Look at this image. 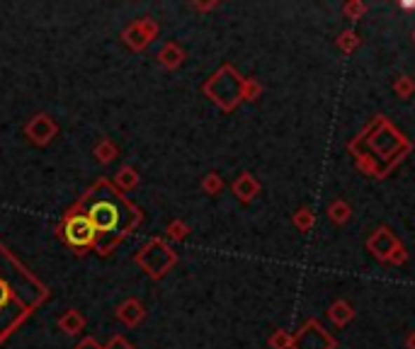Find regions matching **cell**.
I'll return each mask as SVG.
<instances>
[{"label": "cell", "mask_w": 415, "mask_h": 349, "mask_svg": "<svg viewBox=\"0 0 415 349\" xmlns=\"http://www.w3.org/2000/svg\"><path fill=\"white\" fill-rule=\"evenodd\" d=\"M81 209L90 219V224L97 231V255H109L136 226L141 224V209L131 204L127 194H122L114 182L97 179L81 199Z\"/></svg>", "instance_id": "6da1fadb"}, {"label": "cell", "mask_w": 415, "mask_h": 349, "mask_svg": "<svg viewBox=\"0 0 415 349\" xmlns=\"http://www.w3.org/2000/svg\"><path fill=\"white\" fill-rule=\"evenodd\" d=\"M49 291L8 247L0 245V345L13 335Z\"/></svg>", "instance_id": "7a4b0ae2"}, {"label": "cell", "mask_w": 415, "mask_h": 349, "mask_svg": "<svg viewBox=\"0 0 415 349\" xmlns=\"http://www.w3.org/2000/svg\"><path fill=\"white\" fill-rule=\"evenodd\" d=\"M56 233H59V238L71 247V250H76V255H88V252L97 250V240H100L97 231L78 202L64 214Z\"/></svg>", "instance_id": "3957f363"}, {"label": "cell", "mask_w": 415, "mask_h": 349, "mask_svg": "<svg viewBox=\"0 0 415 349\" xmlns=\"http://www.w3.org/2000/svg\"><path fill=\"white\" fill-rule=\"evenodd\" d=\"M243 85L245 78H240L236 73L233 66H222L207 83H204V93L212 102H217L224 112L238 107V102L243 100Z\"/></svg>", "instance_id": "277c9868"}, {"label": "cell", "mask_w": 415, "mask_h": 349, "mask_svg": "<svg viewBox=\"0 0 415 349\" xmlns=\"http://www.w3.org/2000/svg\"><path fill=\"white\" fill-rule=\"evenodd\" d=\"M177 262V255L163 238L149 240L139 252H136V264L149 274L151 279H163Z\"/></svg>", "instance_id": "5b68a950"}, {"label": "cell", "mask_w": 415, "mask_h": 349, "mask_svg": "<svg viewBox=\"0 0 415 349\" xmlns=\"http://www.w3.org/2000/svg\"><path fill=\"white\" fill-rule=\"evenodd\" d=\"M292 349H335V340L325 332L318 320H306V325L294 335Z\"/></svg>", "instance_id": "8992f818"}, {"label": "cell", "mask_w": 415, "mask_h": 349, "mask_svg": "<svg viewBox=\"0 0 415 349\" xmlns=\"http://www.w3.org/2000/svg\"><path fill=\"white\" fill-rule=\"evenodd\" d=\"M156 34H158V25H156L151 18H141V20H136V22H131L129 27L122 32V39L129 49L144 51L146 46L156 39Z\"/></svg>", "instance_id": "52a82bcc"}, {"label": "cell", "mask_w": 415, "mask_h": 349, "mask_svg": "<svg viewBox=\"0 0 415 349\" xmlns=\"http://www.w3.org/2000/svg\"><path fill=\"white\" fill-rule=\"evenodd\" d=\"M56 134H59V124H56L46 112L34 114L32 119L25 124V136H27L29 144H34V146H49L51 141L56 139Z\"/></svg>", "instance_id": "ba28073f"}, {"label": "cell", "mask_w": 415, "mask_h": 349, "mask_svg": "<svg viewBox=\"0 0 415 349\" xmlns=\"http://www.w3.org/2000/svg\"><path fill=\"white\" fill-rule=\"evenodd\" d=\"M398 245H401V240H398L396 233L388 228V226H379V228L369 235V240H367V250H369L372 255L381 262L391 260L393 250H396Z\"/></svg>", "instance_id": "9c48e42d"}, {"label": "cell", "mask_w": 415, "mask_h": 349, "mask_svg": "<svg viewBox=\"0 0 415 349\" xmlns=\"http://www.w3.org/2000/svg\"><path fill=\"white\" fill-rule=\"evenodd\" d=\"M117 318L124 322L127 327H136L141 320L146 318V308L139 299H127L117 306Z\"/></svg>", "instance_id": "30bf717a"}, {"label": "cell", "mask_w": 415, "mask_h": 349, "mask_svg": "<svg viewBox=\"0 0 415 349\" xmlns=\"http://www.w3.org/2000/svg\"><path fill=\"white\" fill-rule=\"evenodd\" d=\"M231 189H233V194L240 199V202L250 204L257 197V194H260V182H257V179L250 172H243L233 184H231Z\"/></svg>", "instance_id": "8fae6325"}, {"label": "cell", "mask_w": 415, "mask_h": 349, "mask_svg": "<svg viewBox=\"0 0 415 349\" xmlns=\"http://www.w3.org/2000/svg\"><path fill=\"white\" fill-rule=\"evenodd\" d=\"M158 61L163 68L175 71V68L182 66V61H185V51H182L180 44H175V41H168V44H163V49L158 51Z\"/></svg>", "instance_id": "7c38bea8"}, {"label": "cell", "mask_w": 415, "mask_h": 349, "mask_svg": "<svg viewBox=\"0 0 415 349\" xmlns=\"http://www.w3.org/2000/svg\"><path fill=\"white\" fill-rule=\"evenodd\" d=\"M56 322H59L61 332H66V335H78V332L86 327V315H83L81 310H76V308H68Z\"/></svg>", "instance_id": "4fadbf2b"}, {"label": "cell", "mask_w": 415, "mask_h": 349, "mask_svg": "<svg viewBox=\"0 0 415 349\" xmlns=\"http://www.w3.org/2000/svg\"><path fill=\"white\" fill-rule=\"evenodd\" d=\"M93 156H95V160L100 165H107V163H112L114 158L119 156V148L114 146V141H109L107 136L104 139H100L95 146H93Z\"/></svg>", "instance_id": "5bb4252c"}, {"label": "cell", "mask_w": 415, "mask_h": 349, "mask_svg": "<svg viewBox=\"0 0 415 349\" xmlns=\"http://www.w3.org/2000/svg\"><path fill=\"white\" fill-rule=\"evenodd\" d=\"M328 318L338 327H343L355 318V310H352V306L348 303V301H335V303H330V308H328Z\"/></svg>", "instance_id": "9a60e30c"}, {"label": "cell", "mask_w": 415, "mask_h": 349, "mask_svg": "<svg viewBox=\"0 0 415 349\" xmlns=\"http://www.w3.org/2000/svg\"><path fill=\"white\" fill-rule=\"evenodd\" d=\"M136 184H139V174H136V170L131 165L119 167V172L114 174V187H117L122 194H127V192H131V189H136Z\"/></svg>", "instance_id": "2e32d148"}, {"label": "cell", "mask_w": 415, "mask_h": 349, "mask_svg": "<svg viewBox=\"0 0 415 349\" xmlns=\"http://www.w3.org/2000/svg\"><path fill=\"white\" fill-rule=\"evenodd\" d=\"M328 216H330V221H333V224L343 226V224H348V221H350L352 211H350L348 202H343V199H335V202H330V206H328Z\"/></svg>", "instance_id": "e0dca14e"}, {"label": "cell", "mask_w": 415, "mask_h": 349, "mask_svg": "<svg viewBox=\"0 0 415 349\" xmlns=\"http://www.w3.org/2000/svg\"><path fill=\"white\" fill-rule=\"evenodd\" d=\"M335 44H338V49H343L345 54H352V51L360 46V36H357V32L348 29V32H343L338 39H335Z\"/></svg>", "instance_id": "ac0fdd59"}, {"label": "cell", "mask_w": 415, "mask_h": 349, "mask_svg": "<svg viewBox=\"0 0 415 349\" xmlns=\"http://www.w3.org/2000/svg\"><path fill=\"white\" fill-rule=\"evenodd\" d=\"M202 189L207 194H212V197H217V194H222V189H224V179H222V174H217V172H209L207 177L202 179Z\"/></svg>", "instance_id": "d6986e66"}, {"label": "cell", "mask_w": 415, "mask_h": 349, "mask_svg": "<svg viewBox=\"0 0 415 349\" xmlns=\"http://www.w3.org/2000/svg\"><path fill=\"white\" fill-rule=\"evenodd\" d=\"M313 219H316L313 211L308 209V206H301V209L294 214V226H297L299 231H308L313 226Z\"/></svg>", "instance_id": "ffe728a7"}, {"label": "cell", "mask_w": 415, "mask_h": 349, "mask_svg": "<svg viewBox=\"0 0 415 349\" xmlns=\"http://www.w3.org/2000/svg\"><path fill=\"white\" fill-rule=\"evenodd\" d=\"M393 90H396L398 97L408 100L415 93V81L411 76H401V78H396V83H393Z\"/></svg>", "instance_id": "44dd1931"}, {"label": "cell", "mask_w": 415, "mask_h": 349, "mask_svg": "<svg viewBox=\"0 0 415 349\" xmlns=\"http://www.w3.org/2000/svg\"><path fill=\"white\" fill-rule=\"evenodd\" d=\"M292 345H294V335H289L285 330H277L275 335L270 337L272 349H292Z\"/></svg>", "instance_id": "7402d4cb"}, {"label": "cell", "mask_w": 415, "mask_h": 349, "mask_svg": "<svg viewBox=\"0 0 415 349\" xmlns=\"http://www.w3.org/2000/svg\"><path fill=\"white\" fill-rule=\"evenodd\" d=\"M165 233H168V238H170V240H185L190 228H187V224H182V221H170Z\"/></svg>", "instance_id": "603a6c76"}, {"label": "cell", "mask_w": 415, "mask_h": 349, "mask_svg": "<svg viewBox=\"0 0 415 349\" xmlns=\"http://www.w3.org/2000/svg\"><path fill=\"white\" fill-rule=\"evenodd\" d=\"M262 95V85L255 81V78H245V85H243V100H248V102H253Z\"/></svg>", "instance_id": "cb8c5ba5"}, {"label": "cell", "mask_w": 415, "mask_h": 349, "mask_svg": "<svg viewBox=\"0 0 415 349\" xmlns=\"http://www.w3.org/2000/svg\"><path fill=\"white\" fill-rule=\"evenodd\" d=\"M365 13H367V5L360 3V0H350V3L345 5V18L348 20H360Z\"/></svg>", "instance_id": "d4e9b609"}, {"label": "cell", "mask_w": 415, "mask_h": 349, "mask_svg": "<svg viewBox=\"0 0 415 349\" xmlns=\"http://www.w3.org/2000/svg\"><path fill=\"white\" fill-rule=\"evenodd\" d=\"M102 349H134V347H131V345H129V342H127V340H124V337H122V335H114V337H112V340H109V342H107V345H104Z\"/></svg>", "instance_id": "484cf974"}, {"label": "cell", "mask_w": 415, "mask_h": 349, "mask_svg": "<svg viewBox=\"0 0 415 349\" xmlns=\"http://www.w3.org/2000/svg\"><path fill=\"white\" fill-rule=\"evenodd\" d=\"M408 260V252H406V247L403 245H398L396 250H393V255H391V260H388V264H403Z\"/></svg>", "instance_id": "4316f807"}, {"label": "cell", "mask_w": 415, "mask_h": 349, "mask_svg": "<svg viewBox=\"0 0 415 349\" xmlns=\"http://www.w3.org/2000/svg\"><path fill=\"white\" fill-rule=\"evenodd\" d=\"M76 349H102V345H100L95 337H83V340L76 345Z\"/></svg>", "instance_id": "83f0119b"}, {"label": "cell", "mask_w": 415, "mask_h": 349, "mask_svg": "<svg viewBox=\"0 0 415 349\" xmlns=\"http://www.w3.org/2000/svg\"><path fill=\"white\" fill-rule=\"evenodd\" d=\"M406 347H408V349H415V330L406 337Z\"/></svg>", "instance_id": "f1b7e54d"}, {"label": "cell", "mask_w": 415, "mask_h": 349, "mask_svg": "<svg viewBox=\"0 0 415 349\" xmlns=\"http://www.w3.org/2000/svg\"><path fill=\"white\" fill-rule=\"evenodd\" d=\"M214 5H217V3H194V8H197V10H209V8H214Z\"/></svg>", "instance_id": "f546056e"}, {"label": "cell", "mask_w": 415, "mask_h": 349, "mask_svg": "<svg viewBox=\"0 0 415 349\" xmlns=\"http://www.w3.org/2000/svg\"><path fill=\"white\" fill-rule=\"evenodd\" d=\"M403 10H415V3H401Z\"/></svg>", "instance_id": "4dcf8cb0"}, {"label": "cell", "mask_w": 415, "mask_h": 349, "mask_svg": "<svg viewBox=\"0 0 415 349\" xmlns=\"http://www.w3.org/2000/svg\"><path fill=\"white\" fill-rule=\"evenodd\" d=\"M413 39H415V32H413Z\"/></svg>", "instance_id": "1f68e13d"}]
</instances>
